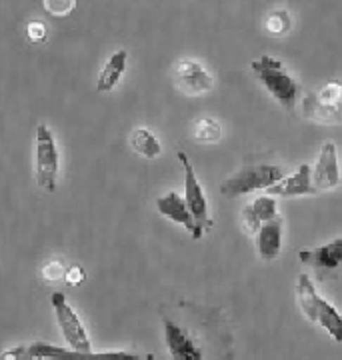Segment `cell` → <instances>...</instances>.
I'll return each instance as SVG.
<instances>
[{
  "instance_id": "cell-1",
  "label": "cell",
  "mask_w": 342,
  "mask_h": 360,
  "mask_svg": "<svg viewBox=\"0 0 342 360\" xmlns=\"http://www.w3.org/2000/svg\"><path fill=\"white\" fill-rule=\"evenodd\" d=\"M163 336L170 360H232L222 316L208 310L163 309Z\"/></svg>"
},
{
  "instance_id": "cell-2",
  "label": "cell",
  "mask_w": 342,
  "mask_h": 360,
  "mask_svg": "<svg viewBox=\"0 0 342 360\" xmlns=\"http://www.w3.org/2000/svg\"><path fill=\"white\" fill-rule=\"evenodd\" d=\"M251 68H253L256 80L266 89V92L289 115H294L303 90H300L298 80L292 77L291 70L284 66V63L279 60V58H274V56L262 54V56H258L256 60L251 63Z\"/></svg>"
},
{
  "instance_id": "cell-3",
  "label": "cell",
  "mask_w": 342,
  "mask_h": 360,
  "mask_svg": "<svg viewBox=\"0 0 342 360\" xmlns=\"http://www.w3.org/2000/svg\"><path fill=\"white\" fill-rule=\"evenodd\" d=\"M296 300L308 321L324 328L336 345H342V314L329 300L318 296L315 283L304 272H300L296 278Z\"/></svg>"
},
{
  "instance_id": "cell-4",
  "label": "cell",
  "mask_w": 342,
  "mask_h": 360,
  "mask_svg": "<svg viewBox=\"0 0 342 360\" xmlns=\"http://www.w3.org/2000/svg\"><path fill=\"white\" fill-rule=\"evenodd\" d=\"M284 179V170L274 165H251L239 168L220 182V194L227 198H236L242 194L268 191Z\"/></svg>"
},
{
  "instance_id": "cell-5",
  "label": "cell",
  "mask_w": 342,
  "mask_h": 360,
  "mask_svg": "<svg viewBox=\"0 0 342 360\" xmlns=\"http://www.w3.org/2000/svg\"><path fill=\"white\" fill-rule=\"evenodd\" d=\"M58 168H61V155L54 141V134L46 124L37 127V184L44 193L56 191L58 180Z\"/></svg>"
},
{
  "instance_id": "cell-6",
  "label": "cell",
  "mask_w": 342,
  "mask_h": 360,
  "mask_svg": "<svg viewBox=\"0 0 342 360\" xmlns=\"http://www.w3.org/2000/svg\"><path fill=\"white\" fill-rule=\"evenodd\" d=\"M177 158L182 162V168H184V200H186L190 212L194 217V222H196L194 240H201L204 234L215 226V222L210 219V212H208V200H206V194H204L201 182L196 179L194 168L190 165L189 156L184 153H177Z\"/></svg>"
},
{
  "instance_id": "cell-7",
  "label": "cell",
  "mask_w": 342,
  "mask_h": 360,
  "mask_svg": "<svg viewBox=\"0 0 342 360\" xmlns=\"http://www.w3.org/2000/svg\"><path fill=\"white\" fill-rule=\"evenodd\" d=\"M51 304L52 310H54V316H56V324L61 328V335L70 345V348L80 350V352H92V342H90L89 333H87L84 324L80 321L78 312L66 300V296L63 292H52Z\"/></svg>"
},
{
  "instance_id": "cell-8",
  "label": "cell",
  "mask_w": 342,
  "mask_h": 360,
  "mask_svg": "<svg viewBox=\"0 0 342 360\" xmlns=\"http://www.w3.org/2000/svg\"><path fill=\"white\" fill-rule=\"evenodd\" d=\"M30 360H140L139 354L128 350H108V352H80L72 348L56 347L49 342L26 345Z\"/></svg>"
},
{
  "instance_id": "cell-9",
  "label": "cell",
  "mask_w": 342,
  "mask_h": 360,
  "mask_svg": "<svg viewBox=\"0 0 342 360\" xmlns=\"http://www.w3.org/2000/svg\"><path fill=\"white\" fill-rule=\"evenodd\" d=\"M175 82L189 96H201L215 89V78L210 70L194 58L178 60L175 66Z\"/></svg>"
},
{
  "instance_id": "cell-10",
  "label": "cell",
  "mask_w": 342,
  "mask_h": 360,
  "mask_svg": "<svg viewBox=\"0 0 342 360\" xmlns=\"http://www.w3.org/2000/svg\"><path fill=\"white\" fill-rule=\"evenodd\" d=\"M312 184L318 193L330 191L341 184V165H338V150L334 142H324L312 168Z\"/></svg>"
},
{
  "instance_id": "cell-11",
  "label": "cell",
  "mask_w": 342,
  "mask_h": 360,
  "mask_svg": "<svg viewBox=\"0 0 342 360\" xmlns=\"http://www.w3.org/2000/svg\"><path fill=\"white\" fill-rule=\"evenodd\" d=\"M298 260L318 272H329L342 266V238H334L318 248H308L298 252Z\"/></svg>"
},
{
  "instance_id": "cell-12",
  "label": "cell",
  "mask_w": 342,
  "mask_h": 360,
  "mask_svg": "<svg viewBox=\"0 0 342 360\" xmlns=\"http://www.w3.org/2000/svg\"><path fill=\"white\" fill-rule=\"evenodd\" d=\"M279 217V206H277V198L265 194L258 196L256 200H253L251 205H246L242 208L241 219L242 226L246 229L248 234H258V231L262 229V224L268 220H274Z\"/></svg>"
},
{
  "instance_id": "cell-13",
  "label": "cell",
  "mask_w": 342,
  "mask_h": 360,
  "mask_svg": "<svg viewBox=\"0 0 342 360\" xmlns=\"http://www.w3.org/2000/svg\"><path fill=\"white\" fill-rule=\"evenodd\" d=\"M156 210L168 220H172L177 224H182L192 234V238L196 236V222H194V217L190 212L184 196H180L177 191H170L165 196H158L156 198Z\"/></svg>"
},
{
  "instance_id": "cell-14",
  "label": "cell",
  "mask_w": 342,
  "mask_h": 360,
  "mask_svg": "<svg viewBox=\"0 0 342 360\" xmlns=\"http://www.w3.org/2000/svg\"><path fill=\"white\" fill-rule=\"evenodd\" d=\"M317 193L318 191L312 184V168L308 167V165H300L294 174L284 176L279 184H274V186H270L266 191V194H270V196H282V198H289V196H310V194Z\"/></svg>"
},
{
  "instance_id": "cell-15",
  "label": "cell",
  "mask_w": 342,
  "mask_h": 360,
  "mask_svg": "<svg viewBox=\"0 0 342 360\" xmlns=\"http://www.w3.org/2000/svg\"><path fill=\"white\" fill-rule=\"evenodd\" d=\"M282 226L284 220L277 217L274 220H268L262 224V229L256 234V246H258V257L265 262H272L280 257L282 250Z\"/></svg>"
},
{
  "instance_id": "cell-16",
  "label": "cell",
  "mask_w": 342,
  "mask_h": 360,
  "mask_svg": "<svg viewBox=\"0 0 342 360\" xmlns=\"http://www.w3.org/2000/svg\"><path fill=\"white\" fill-rule=\"evenodd\" d=\"M127 65L128 52L125 51V49L113 52V56L106 60V65L102 66L99 80H96V90H99V92H108V90H113L114 86L120 82V78H122L125 70H127Z\"/></svg>"
},
{
  "instance_id": "cell-17",
  "label": "cell",
  "mask_w": 342,
  "mask_h": 360,
  "mask_svg": "<svg viewBox=\"0 0 342 360\" xmlns=\"http://www.w3.org/2000/svg\"><path fill=\"white\" fill-rule=\"evenodd\" d=\"M128 142H130V148H132L137 155L142 156V158H148V160L158 158L160 153H163V146H160L158 139L152 134V130L144 129V127L132 130Z\"/></svg>"
},
{
  "instance_id": "cell-18",
  "label": "cell",
  "mask_w": 342,
  "mask_h": 360,
  "mask_svg": "<svg viewBox=\"0 0 342 360\" xmlns=\"http://www.w3.org/2000/svg\"><path fill=\"white\" fill-rule=\"evenodd\" d=\"M304 115L320 124H342V104L329 106V104L317 103L312 96H308L304 101Z\"/></svg>"
},
{
  "instance_id": "cell-19",
  "label": "cell",
  "mask_w": 342,
  "mask_h": 360,
  "mask_svg": "<svg viewBox=\"0 0 342 360\" xmlns=\"http://www.w3.org/2000/svg\"><path fill=\"white\" fill-rule=\"evenodd\" d=\"M222 139V127L216 118H201L194 124V141L204 142V144H215Z\"/></svg>"
},
{
  "instance_id": "cell-20",
  "label": "cell",
  "mask_w": 342,
  "mask_h": 360,
  "mask_svg": "<svg viewBox=\"0 0 342 360\" xmlns=\"http://www.w3.org/2000/svg\"><path fill=\"white\" fill-rule=\"evenodd\" d=\"M265 28L268 34L272 37H284L289 34L292 28V16L286 8H277L266 16Z\"/></svg>"
},
{
  "instance_id": "cell-21",
  "label": "cell",
  "mask_w": 342,
  "mask_h": 360,
  "mask_svg": "<svg viewBox=\"0 0 342 360\" xmlns=\"http://www.w3.org/2000/svg\"><path fill=\"white\" fill-rule=\"evenodd\" d=\"M310 96L320 104L338 106V104H342V80H329V82H324L317 94H310Z\"/></svg>"
},
{
  "instance_id": "cell-22",
  "label": "cell",
  "mask_w": 342,
  "mask_h": 360,
  "mask_svg": "<svg viewBox=\"0 0 342 360\" xmlns=\"http://www.w3.org/2000/svg\"><path fill=\"white\" fill-rule=\"evenodd\" d=\"M66 266H64L61 260H49L44 262V266L40 270L42 278L49 281V283H58V281H64L66 278Z\"/></svg>"
},
{
  "instance_id": "cell-23",
  "label": "cell",
  "mask_w": 342,
  "mask_h": 360,
  "mask_svg": "<svg viewBox=\"0 0 342 360\" xmlns=\"http://www.w3.org/2000/svg\"><path fill=\"white\" fill-rule=\"evenodd\" d=\"M46 13H51L52 16H68L75 11L76 0H42Z\"/></svg>"
},
{
  "instance_id": "cell-24",
  "label": "cell",
  "mask_w": 342,
  "mask_h": 360,
  "mask_svg": "<svg viewBox=\"0 0 342 360\" xmlns=\"http://www.w3.org/2000/svg\"><path fill=\"white\" fill-rule=\"evenodd\" d=\"M46 34H49V28H46V25L42 20H30L26 25V39L30 40V42H34V44L44 42Z\"/></svg>"
},
{
  "instance_id": "cell-25",
  "label": "cell",
  "mask_w": 342,
  "mask_h": 360,
  "mask_svg": "<svg viewBox=\"0 0 342 360\" xmlns=\"http://www.w3.org/2000/svg\"><path fill=\"white\" fill-rule=\"evenodd\" d=\"M84 278H87L84 270L80 269V266H70V269L66 270V278H64V283L70 284V286H78L80 283H84Z\"/></svg>"
}]
</instances>
